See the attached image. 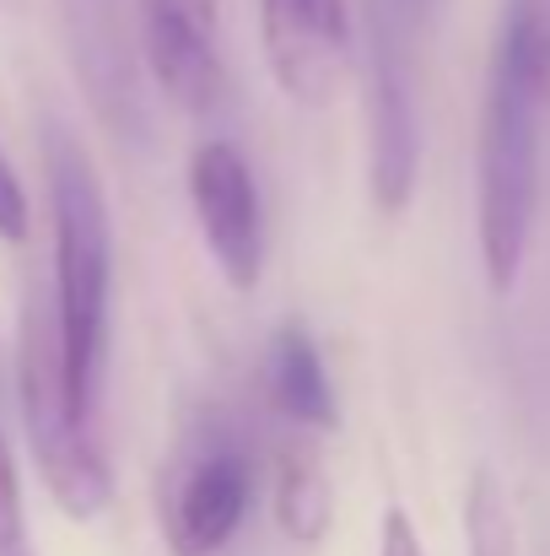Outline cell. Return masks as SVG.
<instances>
[{
    "label": "cell",
    "instance_id": "cell-11",
    "mask_svg": "<svg viewBox=\"0 0 550 556\" xmlns=\"http://www.w3.org/2000/svg\"><path fill=\"white\" fill-rule=\"evenodd\" d=\"M464 546L470 556H519L513 508H508L497 476H486V470L470 481V497H464Z\"/></svg>",
    "mask_w": 550,
    "mask_h": 556
},
{
    "label": "cell",
    "instance_id": "cell-4",
    "mask_svg": "<svg viewBox=\"0 0 550 556\" xmlns=\"http://www.w3.org/2000/svg\"><path fill=\"white\" fill-rule=\"evenodd\" d=\"M432 11L415 0H372L367 11V179L378 211H405L421 174V33Z\"/></svg>",
    "mask_w": 550,
    "mask_h": 556
},
{
    "label": "cell",
    "instance_id": "cell-13",
    "mask_svg": "<svg viewBox=\"0 0 550 556\" xmlns=\"http://www.w3.org/2000/svg\"><path fill=\"white\" fill-rule=\"evenodd\" d=\"M0 238H27V194L5 157H0Z\"/></svg>",
    "mask_w": 550,
    "mask_h": 556
},
{
    "label": "cell",
    "instance_id": "cell-7",
    "mask_svg": "<svg viewBox=\"0 0 550 556\" xmlns=\"http://www.w3.org/2000/svg\"><path fill=\"white\" fill-rule=\"evenodd\" d=\"M141 54L152 81L189 114H210L227 98L221 11L216 0H136Z\"/></svg>",
    "mask_w": 550,
    "mask_h": 556
},
{
    "label": "cell",
    "instance_id": "cell-14",
    "mask_svg": "<svg viewBox=\"0 0 550 556\" xmlns=\"http://www.w3.org/2000/svg\"><path fill=\"white\" fill-rule=\"evenodd\" d=\"M378 556H426V546H421V535H415V525H410L405 508H388V514H383Z\"/></svg>",
    "mask_w": 550,
    "mask_h": 556
},
{
    "label": "cell",
    "instance_id": "cell-8",
    "mask_svg": "<svg viewBox=\"0 0 550 556\" xmlns=\"http://www.w3.org/2000/svg\"><path fill=\"white\" fill-rule=\"evenodd\" d=\"M265 60L292 103H324L351 54V0H259Z\"/></svg>",
    "mask_w": 550,
    "mask_h": 556
},
{
    "label": "cell",
    "instance_id": "cell-6",
    "mask_svg": "<svg viewBox=\"0 0 550 556\" xmlns=\"http://www.w3.org/2000/svg\"><path fill=\"white\" fill-rule=\"evenodd\" d=\"M189 205L221 276L248 292L265 270V205L248 157L232 141H205L189 157Z\"/></svg>",
    "mask_w": 550,
    "mask_h": 556
},
{
    "label": "cell",
    "instance_id": "cell-12",
    "mask_svg": "<svg viewBox=\"0 0 550 556\" xmlns=\"http://www.w3.org/2000/svg\"><path fill=\"white\" fill-rule=\"evenodd\" d=\"M0 556H33L27 519H22V481H16V459L5 438H0Z\"/></svg>",
    "mask_w": 550,
    "mask_h": 556
},
{
    "label": "cell",
    "instance_id": "cell-1",
    "mask_svg": "<svg viewBox=\"0 0 550 556\" xmlns=\"http://www.w3.org/2000/svg\"><path fill=\"white\" fill-rule=\"evenodd\" d=\"M550 125V0H502L481 141H475V238L491 292H513L540 222Z\"/></svg>",
    "mask_w": 550,
    "mask_h": 556
},
{
    "label": "cell",
    "instance_id": "cell-9",
    "mask_svg": "<svg viewBox=\"0 0 550 556\" xmlns=\"http://www.w3.org/2000/svg\"><path fill=\"white\" fill-rule=\"evenodd\" d=\"M265 394L297 432H330L341 421L335 383L324 372V357L303 325H281L265 357Z\"/></svg>",
    "mask_w": 550,
    "mask_h": 556
},
{
    "label": "cell",
    "instance_id": "cell-5",
    "mask_svg": "<svg viewBox=\"0 0 550 556\" xmlns=\"http://www.w3.org/2000/svg\"><path fill=\"white\" fill-rule=\"evenodd\" d=\"M254 503V454L232 432L200 438L163 486V541L174 556H216Z\"/></svg>",
    "mask_w": 550,
    "mask_h": 556
},
{
    "label": "cell",
    "instance_id": "cell-10",
    "mask_svg": "<svg viewBox=\"0 0 550 556\" xmlns=\"http://www.w3.org/2000/svg\"><path fill=\"white\" fill-rule=\"evenodd\" d=\"M276 519L297 546L324 541L330 530V486L319 476V465L308 454H286L281 459V481H276Z\"/></svg>",
    "mask_w": 550,
    "mask_h": 556
},
{
    "label": "cell",
    "instance_id": "cell-2",
    "mask_svg": "<svg viewBox=\"0 0 550 556\" xmlns=\"http://www.w3.org/2000/svg\"><path fill=\"white\" fill-rule=\"evenodd\" d=\"M49 205H54V330L71 394L98 410L108 352V292H114V222L92 174V157L54 130L49 136Z\"/></svg>",
    "mask_w": 550,
    "mask_h": 556
},
{
    "label": "cell",
    "instance_id": "cell-3",
    "mask_svg": "<svg viewBox=\"0 0 550 556\" xmlns=\"http://www.w3.org/2000/svg\"><path fill=\"white\" fill-rule=\"evenodd\" d=\"M16 383H22L27 448L38 459V476H43L49 497L71 519H98L108 508V497H114V470H108V454L98 443L92 410L71 394L49 292H27V303H22Z\"/></svg>",
    "mask_w": 550,
    "mask_h": 556
}]
</instances>
